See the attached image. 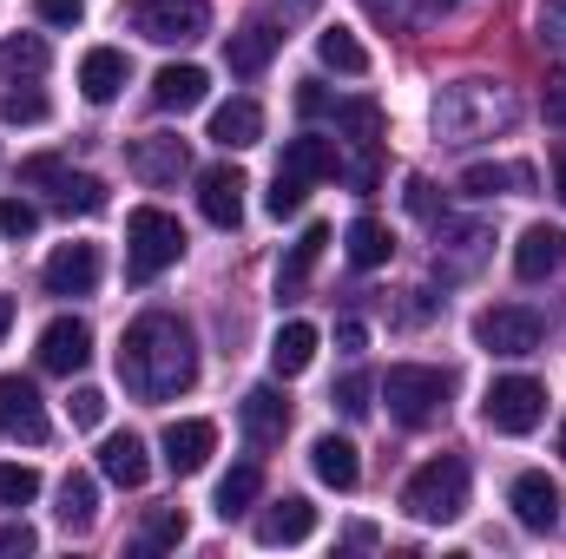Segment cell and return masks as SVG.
<instances>
[{
	"label": "cell",
	"mask_w": 566,
	"mask_h": 559,
	"mask_svg": "<svg viewBox=\"0 0 566 559\" xmlns=\"http://www.w3.org/2000/svg\"><path fill=\"white\" fill-rule=\"evenodd\" d=\"M343 244H349V264H356V271H382V264L396 257V238H389L382 218H356V224L343 231Z\"/></svg>",
	"instance_id": "83f0119b"
},
{
	"label": "cell",
	"mask_w": 566,
	"mask_h": 559,
	"mask_svg": "<svg viewBox=\"0 0 566 559\" xmlns=\"http://www.w3.org/2000/svg\"><path fill=\"white\" fill-rule=\"evenodd\" d=\"M369 395H376V382H369V376H343L329 402H336V409H343V415H349V421H363V415H369V409H376Z\"/></svg>",
	"instance_id": "b9f144b4"
},
{
	"label": "cell",
	"mask_w": 566,
	"mask_h": 559,
	"mask_svg": "<svg viewBox=\"0 0 566 559\" xmlns=\"http://www.w3.org/2000/svg\"><path fill=\"white\" fill-rule=\"evenodd\" d=\"M93 362V329L80 323V316H53L46 329H40V369H53V376H80Z\"/></svg>",
	"instance_id": "7c38bea8"
},
{
	"label": "cell",
	"mask_w": 566,
	"mask_h": 559,
	"mask_svg": "<svg viewBox=\"0 0 566 559\" xmlns=\"http://www.w3.org/2000/svg\"><path fill=\"white\" fill-rule=\"evenodd\" d=\"M66 409H73V428H99V421H106V395H99V389H73Z\"/></svg>",
	"instance_id": "f6af8a7d"
},
{
	"label": "cell",
	"mask_w": 566,
	"mask_h": 559,
	"mask_svg": "<svg viewBox=\"0 0 566 559\" xmlns=\"http://www.w3.org/2000/svg\"><path fill=\"white\" fill-rule=\"evenodd\" d=\"M126 165H133L139 184H178V178L191 171V151H185L178 133H145V139H133Z\"/></svg>",
	"instance_id": "30bf717a"
},
{
	"label": "cell",
	"mask_w": 566,
	"mask_h": 559,
	"mask_svg": "<svg viewBox=\"0 0 566 559\" xmlns=\"http://www.w3.org/2000/svg\"><path fill=\"white\" fill-rule=\"evenodd\" d=\"M53 106H46V93L40 86H20V93H0V119L7 126H40Z\"/></svg>",
	"instance_id": "f35d334b"
},
{
	"label": "cell",
	"mask_w": 566,
	"mask_h": 559,
	"mask_svg": "<svg viewBox=\"0 0 566 559\" xmlns=\"http://www.w3.org/2000/svg\"><path fill=\"white\" fill-rule=\"evenodd\" d=\"M133 33H145L151 46H185L211 33V7L205 0H139L133 7Z\"/></svg>",
	"instance_id": "ba28073f"
},
{
	"label": "cell",
	"mask_w": 566,
	"mask_h": 559,
	"mask_svg": "<svg viewBox=\"0 0 566 559\" xmlns=\"http://www.w3.org/2000/svg\"><path fill=\"white\" fill-rule=\"evenodd\" d=\"M46 296H93L99 289V244H60L53 257H46Z\"/></svg>",
	"instance_id": "5bb4252c"
},
{
	"label": "cell",
	"mask_w": 566,
	"mask_h": 559,
	"mask_svg": "<svg viewBox=\"0 0 566 559\" xmlns=\"http://www.w3.org/2000/svg\"><path fill=\"white\" fill-rule=\"evenodd\" d=\"M277 46H283V33L277 27H264V20H251V27H238L231 40H224V66L238 73V80H258L271 60H277Z\"/></svg>",
	"instance_id": "ffe728a7"
},
{
	"label": "cell",
	"mask_w": 566,
	"mask_h": 559,
	"mask_svg": "<svg viewBox=\"0 0 566 559\" xmlns=\"http://www.w3.org/2000/svg\"><path fill=\"white\" fill-rule=\"evenodd\" d=\"M93 514H99V481H93V474H66V481H60V520H66L73 534H86Z\"/></svg>",
	"instance_id": "e575fe53"
},
{
	"label": "cell",
	"mask_w": 566,
	"mask_h": 559,
	"mask_svg": "<svg viewBox=\"0 0 566 559\" xmlns=\"http://www.w3.org/2000/svg\"><path fill=\"white\" fill-rule=\"evenodd\" d=\"M296 7H316V0H296Z\"/></svg>",
	"instance_id": "6f0895ef"
},
{
	"label": "cell",
	"mask_w": 566,
	"mask_h": 559,
	"mask_svg": "<svg viewBox=\"0 0 566 559\" xmlns=\"http://www.w3.org/2000/svg\"><path fill=\"white\" fill-rule=\"evenodd\" d=\"M238 428H244L251 447H277L283 434H290V402H283V389L258 382V389L238 402Z\"/></svg>",
	"instance_id": "2e32d148"
},
{
	"label": "cell",
	"mask_w": 566,
	"mask_h": 559,
	"mask_svg": "<svg viewBox=\"0 0 566 559\" xmlns=\"http://www.w3.org/2000/svg\"><path fill=\"white\" fill-rule=\"evenodd\" d=\"M119 382L139 402H171L198 382V336L171 309H145L139 323L119 336Z\"/></svg>",
	"instance_id": "6da1fadb"
},
{
	"label": "cell",
	"mask_w": 566,
	"mask_h": 559,
	"mask_svg": "<svg viewBox=\"0 0 566 559\" xmlns=\"http://www.w3.org/2000/svg\"><path fill=\"white\" fill-rule=\"evenodd\" d=\"M60 171H66V165H60L53 151H40V158H27V165H20V184H53Z\"/></svg>",
	"instance_id": "c3c4849f"
},
{
	"label": "cell",
	"mask_w": 566,
	"mask_h": 559,
	"mask_svg": "<svg viewBox=\"0 0 566 559\" xmlns=\"http://www.w3.org/2000/svg\"><path fill=\"white\" fill-rule=\"evenodd\" d=\"M158 447H165V467L185 481V474H198L211 454H218V421H171L165 434H158Z\"/></svg>",
	"instance_id": "9a60e30c"
},
{
	"label": "cell",
	"mask_w": 566,
	"mask_h": 559,
	"mask_svg": "<svg viewBox=\"0 0 566 559\" xmlns=\"http://www.w3.org/2000/svg\"><path fill=\"white\" fill-rule=\"evenodd\" d=\"M402 507H409L416 520H428V527L461 520V514H468V461H454V454L422 461V467L409 474V487H402Z\"/></svg>",
	"instance_id": "277c9868"
},
{
	"label": "cell",
	"mask_w": 566,
	"mask_h": 559,
	"mask_svg": "<svg viewBox=\"0 0 566 559\" xmlns=\"http://www.w3.org/2000/svg\"><path fill=\"white\" fill-rule=\"evenodd\" d=\"M560 461H566V421H560Z\"/></svg>",
	"instance_id": "9f6ffc18"
},
{
	"label": "cell",
	"mask_w": 566,
	"mask_h": 559,
	"mask_svg": "<svg viewBox=\"0 0 566 559\" xmlns=\"http://www.w3.org/2000/svg\"><path fill=\"white\" fill-rule=\"evenodd\" d=\"M468 198H501V191H534V165H468L461 171Z\"/></svg>",
	"instance_id": "4dcf8cb0"
},
{
	"label": "cell",
	"mask_w": 566,
	"mask_h": 559,
	"mask_svg": "<svg viewBox=\"0 0 566 559\" xmlns=\"http://www.w3.org/2000/svg\"><path fill=\"white\" fill-rule=\"evenodd\" d=\"M474 342H481L488 356H534V349L547 342V323H541V309H527V303H494V309L474 316Z\"/></svg>",
	"instance_id": "52a82bcc"
},
{
	"label": "cell",
	"mask_w": 566,
	"mask_h": 559,
	"mask_svg": "<svg viewBox=\"0 0 566 559\" xmlns=\"http://www.w3.org/2000/svg\"><path fill=\"white\" fill-rule=\"evenodd\" d=\"M363 7H369V20L389 27V33H422L428 20L441 13V0H363Z\"/></svg>",
	"instance_id": "836d02e7"
},
{
	"label": "cell",
	"mask_w": 566,
	"mask_h": 559,
	"mask_svg": "<svg viewBox=\"0 0 566 559\" xmlns=\"http://www.w3.org/2000/svg\"><path fill=\"white\" fill-rule=\"evenodd\" d=\"M514 119H521V99L501 80H454L434 93V139L441 145L501 139V133H514Z\"/></svg>",
	"instance_id": "7a4b0ae2"
},
{
	"label": "cell",
	"mask_w": 566,
	"mask_h": 559,
	"mask_svg": "<svg viewBox=\"0 0 566 559\" xmlns=\"http://www.w3.org/2000/svg\"><path fill=\"white\" fill-rule=\"evenodd\" d=\"M547 113H554V119H566V86L554 93V99H547Z\"/></svg>",
	"instance_id": "11a10c76"
},
{
	"label": "cell",
	"mask_w": 566,
	"mask_h": 559,
	"mask_svg": "<svg viewBox=\"0 0 566 559\" xmlns=\"http://www.w3.org/2000/svg\"><path fill=\"white\" fill-rule=\"evenodd\" d=\"M264 139V106L258 99H224L218 113H211V145H224V151H244V145Z\"/></svg>",
	"instance_id": "cb8c5ba5"
},
{
	"label": "cell",
	"mask_w": 566,
	"mask_h": 559,
	"mask_svg": "<svg viewBox=\"0 0 566 559\" xmlns=\"http://www.w3.org/2000/svg\"><path fill=\"white\" fill-rule=\"evenodd\" d=\"M33 231H40V211H33L27 198H0V238L20 244V238H33Z\"/></svg>",
	"instance_id": "7bdbcfd3"
},
{
	"label": "cell",
	"mask_w": 566,
	"mask_h": 559,
	"mask_svg": "<svg viewBox=\"0 0 566 559\" xmlns=\"http://www.w3.org/2000/svg\"><path fill=\"white\" fill-rule=\"evenodd\" d=\"M33 13H40L46 27H80V20H86V0H33Z\"/></svg>",
	"instance_id": "bcb514c9"
},
{
	"label": "cell",
	"mask_w": 566,
	"mask_h": 559,
	"mask_svg": "<svg viewBox=\"0 0 566 559\" xmlns=\"http://www.w3.org/2000/svg\"><path fill=\"white\" fill-rule=\"evenodd\" d=\"M402 204H409L416 218H434V184H428V178H409V191H402Z\"/></svg>",
	"instance_id": "f907efd6"
},
{
	"label": "cell",
	"mask_w": 566,
	"mask_h": 559,
	"mask_svg": "<svg viewBox=\"0 0 566 559\" xmlns=\"http://www.w3.org/2000/svg\"><path fill=\"white\" fill-rule=\"evenodd\" d=\"M99 474H106L113 487H145L151 461H145L139 434H106V441H99Z\"/></svg>",
	"instance_id": "484cf974"
},
{
	"label": "cell",
	"mask_w": 566,
	"mask_h": 559,
	"mask_svg": "<svg viewBox=\"0 0 566 559\" xmlns=\"http://www.w3.org/2000/svg\"><path fill=\"white\" fill-rule=\"evenodd\" d=\"M13 329V296H0V336Z\"/></svg>",
	"instance_id": "f5cc1de1"
},
{
	"label": "cell",
	"mask_w": 566,
	"mask_h": 559,
	"mask_svg": "<svg viewBox=\"0 0 566 559\" xmlns=\"http://www.w3.org/2000/svg\"><path fill=\"white\" fill-rule=\"evenodd\" d=\"M0 73H46V40H40V33L0 40Z\"/></svg>",
	"instance_id": "8d00e7d4"
},
{
	"label": "cell",
	"mask_w": 566,
	"mask_h": 559,
	"mask_svg": "<svg viewBox=\"0 0 566 559\" xmlns=\"http://www.w3.org/2000/svg\"><path fill=\"white\" fill-rule=\"evenodd\" d=\"M329 119H336L343 139H356L363 151H376V139H382V106H376V99H336Z\"/></svg>",
	"instance_id": "1f68e13d"
},
{
	"label": "cell",
	"mask_w": 566,
	"mask_h": 559,
	"mask_svg": "<svg viewBox=\"0 0 566 559\" xmlns=\"http://www.w3.org/2000/svg\"><path fill=\"white\" fill-rule=\"evenodd\" d=\"M33 547H40V534L27 520H0V559H27Z\"/></svg>",
	"instance_id": "ee69618b"
},
{
	"label": "cell",
	"mask_w": 566,
	"mask_h": 559,
	"mask_svg": "<svg viewBox=\"0 0 566 559\" xmlns=\"http://www.w3.org/2000/svg\"><path fill=\"white\" fill-rule=\"evenodd\" d=\"M53 204L60 211H80V218H99L106 211V184L93 171H60L53 178Z\"/></svg>",
	"instance_id": "d6a6232c"
},
{
	"label": "cell",
	"mask_w": 566,
	"mask_h": 559,
	"mask_svg": "<svg viewBox=\"0 0 566 559\" xmlns=\"http://www.w3.org/2000/svg\"><path fill=\"white\" fill-rule=\"evenodd\" d=\"M310 467H316V481H323V487H336V494H349V487L363 481L356 441H343V434H316V447H310Z\"/></svg>",
	"instance_id": "603a6c76"
},
{
	"label": "cell",
	"mask_w": 566,
	"mask_h": 559,
	"mask_svg": "<svg viewBox=\"0 0 566 559\" xmlns=\"http://www.w3.org/2000/svg\"><path fill=\"white\" fill-rule=\"evenodd\" d=\"M185 540V507H151L145 514V547H178Z\"/></svg>",
	"instance_id": "60d3db41"
},
{
	"label": "cell",
	"mask_w": 566,
	"mask_h": 559,
	"mask_svg": "<svg viewBox=\"0 0 566 559\" xmlns=\"http://www.w3.org/2000/svg\"><path fill=\"white\" fill-rule=\"evenodd\" d=\"M329 106H336V99H329V93H323L316 80H303V86H296V113H303V119H323Z\"/></svg>",
	"instance_id": "7dc6e473"
},
{
	"label": "cell",
	"mask_w": 566,
	"mask_h": 559,
	"mask_svg": "<svg viewBox=\"0 0 566 559\" xmlns=\"http://www.w3.org/2000/svg\"><path fill=\"white\" fill-rule=\"evenodd\" d=\"M488 244H494L488 224H474V218H441V224H434V271H441V277H468V271L488 257Z\"/></svg>",
	"instance_id": "9c48e42d"
},
{
	"label": "cell",
	"mask_w": 566,
	"mask_h": 559,
	"mask_svg": "<svg viewBox=\"0 0 566 559\" xmlns=\"http://www.w3.org/2000/svg\"><path fill=\"white\" fill-rule=\"evenodd\" d=\"M560 264H566V231L560 224H527L521 244H514V271H521V283L554 277Z\"/></svg>",
	"instance_id": "d6986e66"
},
{
	"label": "cell",
	"mask_w": 566,
	"mask_h": 559,
	"mask_svg": "<svg viewBox=\"0 0 566 559\" xmlns=\"http://www.w3.org/2000/svg\"><path fill=\"white\" fill-rule=\"evenodd\" d=\"M258 494H264V474H258V461H244V467H231V474L218 481V514L238 520V514H251Z\"/></svg>",
	"instance_id": "d590c367"
},
{
	"label": "cell",
	"mask_w": 566,
	"mask_h": 559,
	"mask_svg": "<svg viewBox=\"0 0 566 559\" xmlns=\"http://www.w3.org/2000/svg\"><path fill=\"white\" fill-rule=\"evenodd\" d=\"M0 428L13 441H27V447L46 441V402H40V389L27 376H0Z\"/></svg>",
	"instance_id": "4fadbf2b"
},
{
	"label": "cell",
	"mask_w": 566,
	"mask_h": 559,
	"mask_svg": "<svg viewBox=\"0 0 566 559\" xmlns=\"http://www.w3.org/2000/svg\"><path fill=\"white\" fill-rule=\"evenodd\" d=\"M481 415L494 434H534L547 421V389L534 376H494L488 395H481Z\"/></svg>",
	"instance_id": "8992f818"
},
{
	"label": "cell",
	"mask_w": 566,
	"mask_h": 559,
	"mask_svg": "<svg viewBox=\"0 0 566 559\" xmlns=\"http://www.w3.org/2000/svg\"><path fill=\"white\" fill-rule=\"evenodd\" d=\"M126 80H133V60H126L119 46H93V53L80 60V93H86L93 106H113Z\"/></svg>",
	"instance_id": "44dd1931"
},
{
	"label": "cell",
	"mask_w": 566,
	"mask_h": 559,
	"mask_svg": "<svg viewBox=\"0 0 566 559\" xmlns=\"http://www.w3.org/2000/svg\"><path fill=\"white\" fill-rule=\"evenodd\" d=\"M316 342H323V336H316V323H283L277 342H271V369H277L283 382H290V376H303V369L316 362Z\"/></svg>",
	"instance_id": "f1b7e54d"
},
{
	"label": "cell",
	"mask_w": 566,
	"mask_h": 559,
	"mask_svg": "<svg viewBox=\"0 0 566 559\" xmlns=\"http://www.w3.org/2000/svg\"><path fill=\"white\" fill-rule=\"evenodd\" d=\"M316 534V507L303 494H283L258 514V547H303Z\"/></svg>",
	"instance_id": "ac0fdd59"
},
{
	"label": "cell",
	"mask_w": 566,
	"mask_h": 559,
	"mask_svg": "<svg viewBox=\"0 0 566 559\" xmlns=\"http://www.w3.org/2000/svg\"><path fill=\"white\" fill-rule=\"evenodd\" d=\"M244 171L238 165H211V171H198V211H205V224H218V231H238V218H244Z\"/></svg>",
	"instance_id": "8fae6325"
},
{
	"label": "cell",
	"mask_w": 566,
	"mask_h": 559,
	"mask_svg": "<svg viewBox=\"0 0 566 559\" xmlns=\"http://www.w3.org/2000/svg\"><path fill=\"white\" fill-rule=\"evenodd\" d=\"M507 507H514V520H521L527 534H554V527H560V487H554L547 474H514Z\"/></svg>",
	"instance_id": "e0dca14e"
},
{
	"label": "cell",
	"mask_w": 566,
	"mask_h": 559,
	"mask_svg": "<svg viewBox=\"0 0 566 559\" xmlns=\"http://www.w3.org/2000/svg\"><path fill=\"white\" fill-rule=\"evenodd\" d=\"M283 171H296V178L323 184V178H343V151H336L329 139H316V133H303V139L283 145Z\"/></svg>",
	"instance_id": "4316f807"
},
{
	"label": "cell",
	"mask_w": 566,
	"mask_h": 559,
	"mask_svg": "<svg viewBox=\"0 0 566 559\" xmlns=\"http://www.w3.org/2000/svg\"><path fill=\"white\" fill-rule=\"evenodd\" d=\"M40 500V474L20 461H0V507H33Z\"/></svg>",
	"instance_id": "ab89813d"
},
{
	"label": "cell",
	"mask_w": 566,
	"mask_h": 559,
	"mask_svg": "<svg viewBox=\"0 0 566 559\" xmlns=\"http://www.w3.org/2000/svg\"><path fill=\"white\" fill-rule=\"evenodd\" d=\"M323 244H329V224H310V231L290 244V257L277 264V296H283V303H296V296L310 289L316 264H323Z\"/></svg>",
	"instance_id": "7402d4cb"
},
{
	"label": "cell",
	"mask_w": 566,
	"mask_h": 559,
	"mask_svg": "<svg viewBox=\"0 0 566 559\" xmlns=\"http://www.w3.org/2000/svg\"><path fill=\"white\" fill-rule=\"evenodd\" d=\"M541 40H566V0H547L541 7Z\"/></svg>",
	"instance_id": "816d5d0a"
},
{
	"label": "cell",
	"mask_w": 566,
	"mask_h": 559,
	"mask_svg": "<svg viewBox=\"0 0 566 559\" xmlns=\"http://www.w3.org/2000/svg\"><path fill=\"white\" fill-rule=\"evenodd\" d=\"M448 395H454L448 369H428V362H396V369L382 376V402H389V415L402 421V428L441 421L448 415Z\"/></svg>",
	"instance_id": "5b68a950"
},
{
	"label": "cell",
	"mask_w": 566,
	"mask_h": 559,
	"mask_svg": "<svg viewBox=\"0 0 566 559\" xmlns=\"http://www.w3.org/2000/svg\"><path fill=\"white\" fill-rule=\"evenodd\" d=\"M554 184H560V198H566V145H560V158H554Z\"/></svg>",
	"instance_id": "db71d44e"
},
{
	"label": "cell",
	"mask_w": 566,
	"mask_h": 559,
	"mask_svg": "<svg viewBox=\"0 0 566 559\" xmlns=\"http://www.w3.org/2000/svg\"><path fill=\"white\" fill-rule=\"evenodd\" d=\"M205 93H211L205 66H165V73L151 80V106H158V113H191V106H205Z\"/></svg>",
	"instance_id": "d4e9b609"
},
{
	"label": "cell",
	"mask_w": 566,
	"mask_h": 559,
	"mask_svg": "<svg viewBox=\"0 0 566 559\" xmlns=\"http://www.w3.org/2000/svg\"><path fill=\"white\" fill-rule=\"evenodd\" d=\"M336 349H343V356H363V349H369V329H363L356 316H349V323H336Z\"/></svg>",
	"instance_id": "681fc988"
},
{
	"label": "cell",
	"mask_w": 566,
	"mask_h": 559,
	"mask_svg": "<svg viewBox=\"0 0 566 559\" xmlns=\"http://www.w3.org/2000/svg\"><path fill=\"white\" fill-rule=\"evenodd\" d=\"M316 60H323L329 73H349V80L369 73V46H363L349 27H323V33H316Z\"/></svg>",
	"instance_id": "f546056e"
},
{
	"label": "cell",
	"mask_w": 566,
	"mask_h": 559,
	"mask_svg": "<svg viewBox=\"0 0 566 559\" xmlns=\"http://www.w3.org/2000/svg\"><path fill=\"white\" fill-rule=\"evenodd\" d=\"M178 257H185V224L171 211H158V204H139L126 218V277L151 283V277H165Z\"/></svg>",
	"instance_id": "3957f363"
},
{
	"label": "cell",
	"mask_w": 566,
	"mask_h": 559,
	"mask_svg": "<svg viewBox=\"0 0 566 559\" xmlns=\"http://www.w3.org/2000/svg\"><path fill=\"white\" fill-rule=\"evenodd\" d=\"M303 198H310V178H296V171H283L277 165V178H271V191H264V211H271V218H296V211H303Z\"/></svg>",
	"instance_id": "74e56055"
}]
</instances>
